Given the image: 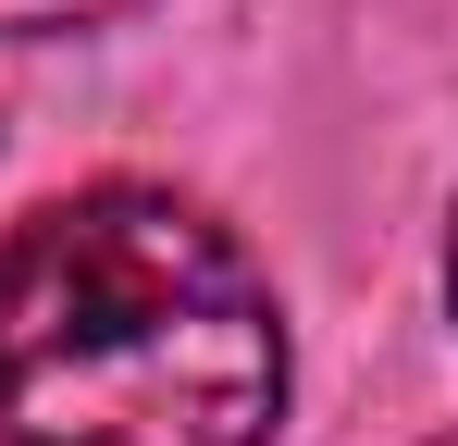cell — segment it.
<instances>
[{
    "label": "cell",
    "instance_id": "6da1fadb",
    "mask_svg": "<svg viewBox=\"0 0 458 446\" xmlns=\"http://www.w3.org/2000/svg\"><path fill=\"white\" fill-rule=\"evenodd\" d=\"M285 310L174 186H75L0 236V446H273Z\"/></svg>",
    "mask_w": 458,
    "mask_h": 446
},
{
    "label": "cell",
    "instance_id": "7a4b0ae2",
    "mask_svg": "<svg viewBox=\"0 0 458 446\" xmlns=\"http://www.w3.org/2000/svg\"><path fill=\"white\" fill-rule=\"evenodd\" d=\"M124 0H0V38H75V25H112Z\"/></svg>",
    "mask_w": 458,
    "mask_h": 446
},
{
    "label": "cell",
    "instance_id": "3957f363",
    "mask_svg": "<svg viewBox=\"0 0 458 446\" xmlns=\"http://www.w3.org/2000/svg\"><path fill=\"white\" fill-rule=\"evenodd\" d=\"M446 297H458V236H446Z\"/></svg>",
    "mask_w": 458,
    "mask_h": 446
}]
</instances>
